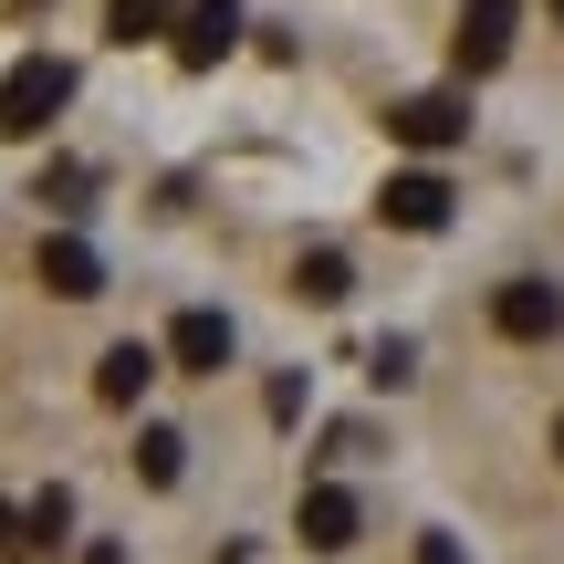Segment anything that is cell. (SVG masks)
<instances>
[{
  "label": "cell",
  "mask_w": 564,
  "mask_h": 564,
  "mask_svg": "<svg viewBox=\"0 0 564 564\" xmlns=\"http://www.w3.org/2000/svg\"><path fill=\"white\" fill-rule=\"evenodd\" d=\"M63 105H74V63L63 53H21L11 74H0V137H42Z\"/></svg>",
  "instance_id": "6da1fadb"
},
{
  "label": "cell",
  "mask_w": 564,
  "mask_h": 564,
  "mask_svg": "<svg viewBox=\"0 0 564 564\" xmlns=\"http://www.w3.org/2000/svg\"><path fill=\"white\" fill-rule=\"evenodd\" d=\"M491 335H502V345H554L564 335V282L512 272L502 293H491Z\"/></svg>",
  "instance_id": "7a4b0ae2"
},
{
  "label": "cell",
  "mask_w": 564,
  "mask_h": 564,
  "mask_svg": "<svg viewBox=\"0 0 564 564\" xmlns=\"http://www.w3.org/2000/svg\"><path fill=\"white\" fill-rule=\"evenodd\" d=\"M387 137L419 147V158H440V147L470 137V95H398V105H387Z\"/></svg>",
  "instance_id": "3957f363"
},
{
  "label": "cell",
  "mask_w": 564,
  "mask_h": 564,
  "mask_svg": "<svg viewBox=\"0 0 564 564\" xmlns=\"http://www.w3.org/2000/svg\"><path fill=\"white\" fill-rule=\"evenodd\" d=\"M512 32H523V0H470L460 32H449V63H460V84H470V74H491V63L512 53Z\"/></svg>",
  "instance_id": "277c9868"
},
{
  "label": "cell",
  "mask_w": 564,
  "mask_h": 564,
  "mask_svg": "<svg viewBox=\"0 0 564 564\" xmlns=\"http://www.w3.org/2000/svg\"><path fill=\"white\" fill-rule=\"evenodd\" d=\"M230 42H241V0H188V11H178V32H167V53H178L188 74H209Z\"/></svg>",
  "instance_id": "5b68a950"
},
{
  "label": "cell",
  "mask_w": 564,
  "mask_h": 564,
  "mask_svg": "<svg viewBox=\"0 0 564 564\" xmlns=\"http://www.w3.org/2000/svg\"><path fill=\"white\" fill-rule=\"evenodd\" d=\"M377 220L387 230H440L449 220V178H440V167H398V178L377 188Z\"/></svg>",
  "instance_id": "8992f818"
},
{
  "label": "cell",
  "mask_w": 564,
  "mask_h": 564,
  "mask_svg": "<svg viewBox=\"0 0 564 564\" xmlns=\"http://www.w3.org/2000/svg\"><path fill=\"white\" fill-rule=\"evenodd\" d=\"M293 533H303L314 554H345V544L366 533V512H356V491H345V481H314V491L293 502Z\"/></svg>",
  "instance_id": "52a82bcc"
},
{
  "label": "cell",
  "mask_w": 564,
  "mask_h": 564,
  "mask_svg": "<svg viewBox=\"0 0 564 564\" xmlns=\"http://www.w3.org/2000/svg\"><path fill=\"white\" fill-rule=\"evenodd\" d=\"M167 356H178L188 377H220V366H230V314H209V303H188V314L167 324Z\"/></svg>",
  "instance_id": "ba28073f"
},
{
  "label": "cell",
  "mask_w": 564,
  "mask_h": 564,
  "mask_svg": "<svg viewBox=\"0 0 564 564\" xmlns=\"http://www.w3.org/2000/svg\"><path fill=\"white\" fill-rule=\"evenodd\" d=\"M147 377H158V345H137V335L95 356V398H105V408H137V398H147Z\"/></svg>",
  "instance_id": "9c48e42d"
},
{
  "label": "cell",
  "mask_w": 564,
  "mask_h": 564,
  "mask_svg": "<svg viewBox=\"0 0 564 564\" xmlns=\"http://www.w3.org/2000/svg\"><path fill=\"white\" fill-rule=\"evenodd\" d=\"M42 282H53L63 303H95V293H105V262H95L84 241H42Z\"/></svg>",
  "instance_id": "30bf717a"
},
{
  "label": "cell",
  "mask_w": 564,
  "mask_h": 564,
  "mask_svg": "<svg viewBox=\"0 0 564 564\" xmlns=\"http://www.w3.org/2000/svg\"><path fill=\"white\" fill-rule=\"evenodd\" d=\"M293 293H303V303H345V293H356V262H345V251H303Z\"/></svg>",
  "instance_id": "8fae6325"
},
{
  "label": "cell",
  "mask_w": 564,
  "mask_h": 564,
  "mask_svg": "<svg viewBox=\"0 0 564 564\" xmlns=\"http://www.w3.org/2000/svg\"><path fill=\"white\" fill-rule=\"evenodd\" d=\"M167 21H178V0H105V32L116 42H158Z\"/></svg>",
  "instance_id": "7c38bea8"
},
{
  "label": "cell",
  "mask_w": 564,
  "mask_h": 564,
  "mask_svg": "<svg viewBox=\"0 0 564 564\" xmlns=\"http://www.w3.org/2000/svg\"><path fill=\"white\" fill-rule=\"evenodd\" d=\"M178 460H188V440H178V429H147V440H137V470H147V481H178Z\"/></svg>",
  "instance_id": "4fadbf2b"
},
{
  "label": "cell",
  "mask_w": 564,
  "mask_h": 564,
  "mask_svg": "<svg viewBox=\"0 0 564 564\" xmlns=\"http://www.w3.org/2000/svg\"><path fill=\"white\" fill-rule=\"evenodd\" d=\"M32 199H53V209H84V167H74V158H63V167H42V188H32Z\"/></svg>",
  "instance_id": "5bb4252c"
},
{
  "label": "cell",
  "mask_w": 564,
  "mask_h": 564,
  "mask_svg": "<svg viewBox=\"0 0 564 564\" xmlns=\"http://www.w3.org/2000/svg\"><path fill=\"white\" fill-rule=\"evenodd\" d=\"M63 523H74V502H63V491H42V502H32V544H63Z\"/></svg>",
  "instance_id": "9a60e30c"
},
{
  "label": "cell",
  "mask_w": 564,
  "mask_h": 564,
  "mask_svg": "<svg viewBox=\"0 0 564 564\" xmlns=\"http://www.w3.org/2000/svg\"><path fill=\"white\" fill-rule=\"evenodd\" d=\"M419 564H470V554H460V533H419Z\"/></svg>",
  "instance_id": "2e32d148"
},
{
  "label": "cell",
  "mask_w": 564,
  "mask_h": 564,
  "mask_svg": "<svg viewBox=\"0 0 564 564\" xmlns=\"http://www.w3.org/2000/svg\"><path fill=\"white\" fill-rule=\"evenodd\" d=\"M554 460H564V419H554Z\"/></svg>",
  "instance_id": "e0dca14e"
},
{
  "label": "cell",
  "mask_w": 564,
  "mask_h": 564,
  "mask_svg": "<svg viewBox=\"0 0 564 564\" xmlns=\"http://www.w3.org/2000/svg\"><path fill=\"white\" fill-rule=\"evenodd\" d=\"M554 21H564V0H554Z\"/></svg>",
  "instance_id": "ac0fdd59"
}]
</instances>
